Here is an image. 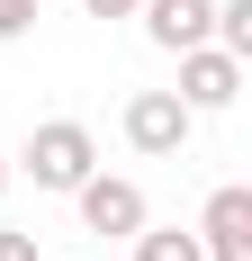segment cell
Instances as JSON below:
<instances>
[{
    "instance_id": "12",
    "label": "cell",
    "mask_w": 252,
    "mask_h": 261,
    "mask_svg": "<svg viewBox=\"0 0 252 261\" xmlns=\"http://www.w3.org/2000/svg\"><path fill=\"white\" fill-rule=\"evenodd\" d=\"M0 198H9V153H0Z\"/></svg>"
},
{
    "instance_id": "2",
    "label": "cell",
    "mask_w": 252,
    "mask_h": 261,
    "mask_svg": "<svg viewBox=\"0 0 252 261\" xmlns=\"http://www.w3.org/2000/svg\"><path fill=\"white\" fill-rule=\"evenodd\" d=\"M126 144H135V153H180V144H189V126H198V117H189V108H180V90H135V99H126Z\"/></svg>"
},
{
    "instance_id": "11",
    "label": "cell",
    "mask_w": 252,
    "mask_h": 261,
    "mask_svg": "<svg viewBox=\"0 0 252 261\" xmlns=\"http://www.w3.org/2000/svg\"><path fill=\"white\" fill-rule=\"evenodd\" d=\"M81 9H90V18H135L144 0H81Z\"/></svg>"
},
{
    "instance_id": "5",
    "label": "cell",
    "mask_w": 252,
    "mask_h": 261,
    "mask_svg": "<svg viewBox=\"0 0 252 261\" xmlns=\"http://www.w3.org/2000/svg\"><path fill=\"white\" fill-rule=\"evenodd\" d=\"M72 198H81V234H135L144 225V189L117 180V171H90Z\"/></svg>"
},
{
    "instance_id": "8",
    "label": "cell",
    "mask_w": 252,
    "mask_h": 261,
    "mask_svg": "<svg viewBox=\"0 0 252 261\" xmlns=\"http://www.w3.org/2000/svg\"><path fill=\"white\" fill-rule=\"evenodd\" d=\"M135 261H207L198 234H180V225H135Z\"/></svg>"
},
{
    "instance_id": "1",
    "label": "cell",
    "mask_w": 252,
    "mask_h": 261,
    "mask_svg": "<svg viewBox=\"0 0 252 261\" xmlns=\"http://www.w3.org/2000/svg\"><path fill=\"white\" fill-rule=\"evenodd\" d=\"M18 171L36 189H63L72 198L90 171H99V135L81 126V117H45V126H27V153H18Z\"/></svg>"
},
{
    "instance_id": "3",
    "label": "cell",
    "mask_w": 252,
    "mask_h": 261,
    "mask_svg": "<svg viewBox=\"0 0 252 261\" xmlns=\"http://www.w3.org/2000/svg\"><path fill=\"white\" fill-rule=\"evenodd\" d=\"M243 99V63H234L225 45H189L180 54V108L189 117H216V108Z\"/></svg>"
},
{
    "instance_id": "6",
    "label": "cell",
    "mask_w": 252,
    "mask_h": 261,
    "mask_svg": "<svg viewBox=\"0 0 252 261\" xmlns=\"http://www.w3.org/2000/svg\"><path fill=\"white\" fill-rule=\"evenodd\" d=\"M207 27H216V0H144V36H153L162 54L207 45Z\"/></svg>"
},
{
    "instance_id": "10",
    "label": "cell",
    "mask_w": 252,
    "mask_h": 261,
    "mask_svg": "<svg viewBox=\"0 0 252 261\" xmlns=\"http://www.w3.org/2000/svg\"><path fill=\"white\" fill-rule=\"evenodd\" d=\"M0 261H36V234L27 225H0Z\"/></svg>"
},
{
    "instance_id": "4",
    "label": "cell",
    "mask_w": 252,
    "mask_h": 261,
    "mask_svg": "<svg viewBox=\"0 0 252 261\" xmlns=\"http://www.w3.org/2000/svg\"><path fill=\"white\" fill-rule=\"evenodd\" d=\"M198 252H207V261H252V189H243V180H225L216 198H207Z\"/></svg>"
},
{
    "instance_id": "9",
    "label": "cell",
    "mask_w": 252,
    "mask_h": 261,
    "mask_svg": "<svg viewBox=\"0 0 252 261\" xmlns=\"http://www.w3.org/2000/svg\"><path fill=\"white\" fill-rule=\"evenodd\" d=\"M36 9H45V0H0V45H9V36H27V27H36Z\"/></svg>"
},
{
    "instance_id": "7",
    "label": "cell",
    "mask_w": 252,
    "mask_h": 261,
    "mask_svg": "<svg viewBox=\"0 0 252 261\" xmlns=\"http://www.w3.org/2000/svg\"><path fill=\"white\" fill-rule=\"evenodd\" d=\"M207 45H225L234 63H252V0H216V27H207Z\"/></svg>"
}]
</instances>
